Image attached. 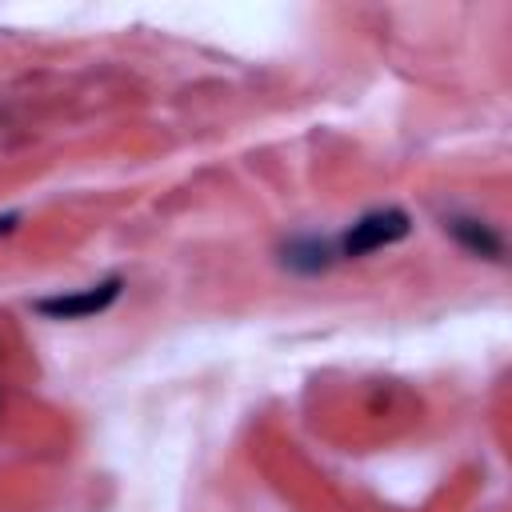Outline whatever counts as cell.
<instances>
[{
	"label": "cell",
	"mask_w": 512,
	"mask_h": 512,
	"mask_svg": "<svg viewBox=\"0 0 512 512\" xmlns=\"http://www.w3.org/2000/svg\"><path fill=\"white\" fill-rule=\"evenodd\" d=\"M408 216L400 208H376V212H364L336 244V256H368L376 248H388L396 240L408 236Z\"/></svg>",
	"instance_id": "obj_1"
},
{
	"label": "cell",
	"mask_w": 512,
	"mask_h": 512,
	"mask_svg": "<svg viewBox=\"0 0 512 512\" xmlns=\"http://www.w3.org/2000/svg\"><path fill=\"white\" fill-rule=\"evenodd\" d=\"M120 296V280H100V284H88L80 292H60V296H44L36 300V312L52 316V320H80V316H96L104 312L112 300Z\"/></svg>",
	"instance_id": "obj_2"
},
{
	"label": "cell",
	"mask_w": 512,
	"mask_h": 512,
	"mask_svg": "<svg viewBox=\"0 0 512 512\" xmlns=\"http://www.w3.org/2000/svg\"><path fill=\"white\" fill-rule=\"evenodd\" d=\"M444 228H448V232L456 236V244L468 248L472 256H488V260H500V256H504V240H500V232H496L492 224L476 220V216H448Z\"/></svg>",
	"instance_id": "obj_3"
},
{
	"label": "cell",
	"mask_w": 512,
	"mask_h": 512,
	"mask_svg": "<svg viewBox=\"0 0 512 512\" xmlns=\"http://www.w3.org/2000/svg\"><path fill=\"white\" fill-rule=\"evenodd\" d=\"M332 256L336 252L328 244H320V240H292L284 248V264L296 268V272H324L332 264Z\"/></svg>",
	"instance_id": "obj_4"
}]
</instances>
